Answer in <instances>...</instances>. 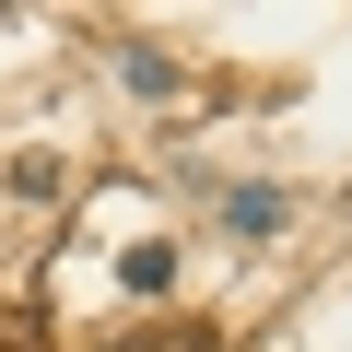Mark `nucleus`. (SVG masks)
I'll return each mask as SVG.
<instances>
[{"label":"nucleus","instance_id":"obj_2","mask_svg":"<svg viewBox=\"0 0 352 352\" xmlns=\"http://www.w3.org/2000/svg\"><path fill=\"white\" fill-rule=\"evenodd\" d=\"M129 94H176V59L164 47H129Z\"/></svg>","mask_w":352,"mask_h":352},{"label":"nucleus","instance_id":"obj_1","mask_svg":"<svg viewBox=\"0 0 352 352\" xmlns=\"http://www.w3.org/2000/svg\"><path fill=\"white\" fill-rule=\"evenodd\" d=\"M223 223H235V235H270V223H282V188H235Z\"/></svg>","mask_w":352,"mask_h":352}]
</instances>
